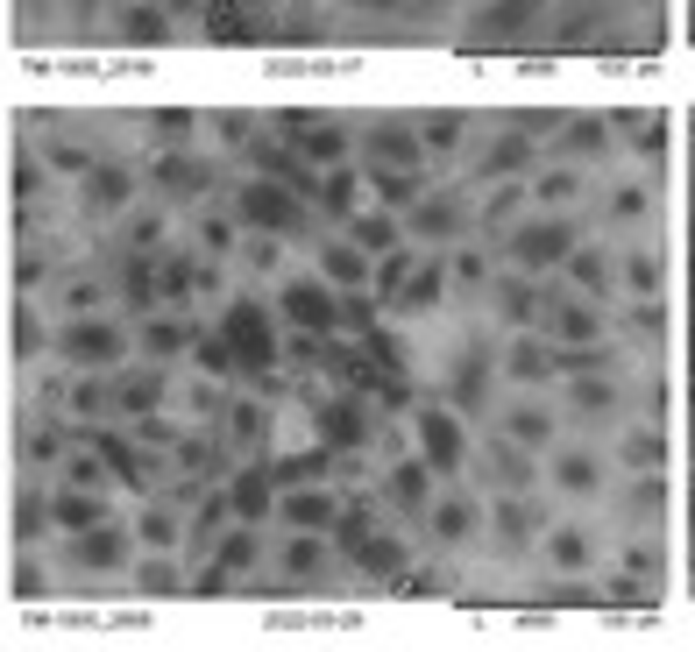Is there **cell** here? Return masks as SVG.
Wrapping results in <instances>:
<instances>
[{
	"instance_id": "6da1fadb",
	"label": "cell",
	"mask_w": 695,
	"mask_h": 652,
	"mask_svg": "<svg viewBox=\"0 0 695 652\" xmlns=\"http://www.w3.org/2000/svg\"><path fill=\"white\" fill-rule=\"evenodd\" d=\"M220 341H227V355H235V369H270V326H263L256 305H235V312H227Z\"/></svg>"
},
{
	"instance_id": "7a4b0ae2",
	"label": "cell",
	"mask_w": 695,
	"mask_h": 652,
	"mask_svg": "<svg viewBox=\"0 0 695 652\" xmlns=\"http://www.w3.org/2000/svg\"><path fill=\"white\" fill-rule=\"evenodd\" d=\"M121 348H128V341H121L114 319H86V326H71V334H64V355H71V362H93V369H100V362H121Z\"/></svg>"
},
{
	"instance_id": "3957f363",
	"label": "cell",
	"mask_w": 695,
	"mask_h": 652,
	"mask_svg": "<svg viewBox=\"0 0 695 652\" xmlns=\"http://www.w3.org/2000/svg\"><path fill=\"white\" fill-rule=\"evenodd\" d=\"M419 447H426V468H454L469 454V440H461V426L447 412H419Z\"/></svg>"
},
{
	"instance_id": "277c9868",
	"label": "cell",
	"mask_w": 695,
	"mask_h": 652,
	"mask_svg": "<svg viewBox=\"0 0 695 652\" xmlns=\"http://www.w3.org/2000/svg\"><path fill=\"white\" fill-rule=\"evenodd\" d=\"M334 312H341V298H327V284H313V277L284 284V319H298V326H313V334H320V326H334Z\"/></svg>"
},
{
	"instance_id": "5b68a950",
	"label": "cell",
	"mask_w": 695,
	"mask_h": 652,
	"mask_svg": "<svg viewBox=\"0 0 695 652\" xmlns=\"http://www.w3.org/2000/svg\"><path fill=\"white\" fill-rule=\"evenodd\" d=\"M320 440H327V447H362V440H369V419H362V404H355V397L320 404Z\"/></svg>"
},
{
	"instance_id": "8992f818",
	"label": "cell",
	"mask_w": 695,
	"mask_h": 652,
	"mask_svg": "<svg viewBox=\"0 0 695 652\" xmlns=\"http://www.w3.org/2000/svg\"><path fill=\"white\" fill-rule=\"evenodd\" d=\"M242 206H249V220H263V227H298V206H291L277 185H249Z\"/></svg>"
},
{
	"instance_id": "52a82bcc",
	"label": "cell",
	"mask_w": 695,
	"mask_h": 652,
	"mask_svg": "<svg viewBox=\"0 0 695 652\" xmlns=\"http://www.w3.org/2000/svg\"><path fill=\"white\" fill-rule=\"evenodd\" d=\"M554 256H568V227H525L518 234V263H554Z\"/></svg>"
},
{
	"instance_id": "ba28073f",
	"label": "cell",
	"mask_w": 695,
	"mask_h": 652,
	"mask_svg": "<svg viewBox=\"0 0 695 652\" xmlns=\"http://www.w3.org/2000/svg\"><path fill=\"white\" fill-rule=\"evenodd\" d=\"M227 504H235L242 518H263V504H270V475H263V468H249L235 489H227Z\"/></svg>"
},
{
	"instance_id": "9c48e42d",
	"label": "cell",
	"mask_w": 695,
	"mask_h": 652,
	"mask_svg": "<svg viewBox=\"0 0 695 652\" xmlns=\"http://www.w3.org/2000/svg\"><path fill=\"white\" fill-rule=\"evenodd\" d=\"M284 518H291L298 532H320V525L334 518V504H327V497H313V489H298V497H284Z\"/></svg>"
},
{
	"instance_id": "30bf717a",
	"label": "cell",
	"mask_w": 695,
	"mask_h": 652,
	"mask_svg": "<svg viewBox=\"0 0 695 652\" xmlns=\"http://www.w3.org/2000/svg\"><path fill=\"white\" fill-rule=\"evenodd\" d=\"M57 525L64 532H86V525H100V504L79 497V489H64V497H57Z\"/></svg>"
},
{
	"instance_id": "8fae6325",
	"label": "cell",
	"mask_w": 695,
	"mask_h": 652,
	"mask_svg": "<svg viewBox=\"0 0 695 652\" xmlns=\"http://www.w3.org/2000/svg\"><path fill=\"white\" fill-rule=\"evenodd\" d=\"M433 525H440L447 539H469V532H476V504H469V497H454V504H440V511H433Z\"/></svg>"
},
{
	"instance_id": "7c38bea8",
	"label": "cell",
	"mask_w": 695,
	"mask_h": 652,
	"mask_svg": "<svg viewBox=\"0 0 695 652\" xmlns=\"http://www.w3.org/2000/svg\"><path fill=\"white\" fill-rule=\"evenodd\" d=\"M185 341H192V334H185L178 319H157V326H149V334H142V348H149V355H178Z\"/></svg>"
},
{
	"instance_id": "4fadbf2b",
	"label": "cell",
	"mask_w": 695,
	"mask_h": 652,
	"mask_svg": "<svg viewBox=\"0 0 695 652\" xmlns=\"http://www.w3.org/2000/svg\"><path fill=\"white\" fill-rule=\"evenodd\" d=\"M79 560H93V567L121 560V532H93V525H86V539H79Z\"/></svg>"
},
{
	"instance_id": "5bb4252c",
	"label": "cell",
	"mask_w": 695,
	"mask_h": 652,
	"mask_svg": "<svg viewBox=\"0 0 695 652\" xmlns=\"http://www.w3.org/2000/svg\"><path fill=\"white\" fill-rule=\"evenodd\" d=\"M376 192L391 199V206H412V199H419V178H412V171H376Z\"/></svg>"
},
{
	"instance_id": "9a60e30c",
	"label": "cell",
	"mask_w": 695,
	"mask_h": 652,
	"mask_svg": "<svg viewBox=\"0 0 695 652\" xmlns=\"http://www.w3.org/2000/svg\"><path fill=\"white\" fill-rule=\"evenodd\" d=\"M391 489H398V504H426V461H405L391 475Z\"/></svg>"
},
{
	"instance_id": "2e32d148",
	"label": "cell",
	"mask_w": 695,
	"mask_h": 652,
	"mask_svg": "<svg viewBox=\"0 0 695 652\" xmlns=\"http://www.w3.org/2000/svg\"><path fill=\"white\" fill-rule=\"evenodd\" d=\"M554 482H561V489H575V497H582V489H596V468H589V454H568V461L554 468Z\"/></svg>"
},
{
	"instance_id": "e0dca14e",
	"label": "cell",
	"mask_w": 695,
	"mask_h": 652,
	"mask_svg": "<svg viewBox=\"0 0 695 652\" xmlns=\"http://www.w3.org/2000/svg\"><path fill=\"white\" fill-rule=\"evenodd\" d=\"M355 241H362V249H391V241H398V227L383 220V213H369V220H355Z\"/></svg>"
},
{
	"instance_id": "ac0fdd59",
	"label": "cell",
	"mask_w": 695,
	"mask_h": 652,
	"mask_svg": "<svg viewBox=\"0 0 695 652\" xmlns=\"http://www.w3.org/2000/svg\"><path fill=\"white\" fill-rule=\"evenodd\" d=\"M327 277L334 284H355L362 277V249H327Z\"/></svg>"
},
{
	"instance_id": "d6986e66",
	"label": "cell",
	"mask_w": 695,
	"mask_h": 652,
	"mask_svg": "<svg viewBox=\"0 0 695 652\" xmlns=\"http://www.w3.org/2000/svg\"><path fill=\"white\" fill-rule=\"evenodd\" d=\"M355 199H362V192H355V171H334V178H327V206H334V213H348Z\"/></svg>"
},
{
	"instance_id": "ffe728a7",
	"label": "cell",
	"mask_w": 695,
	"mask_h": 652,
	"mask_svg": "<svg viewBox=\"0 0 695 652\" xmlns=\"http://www.w3.org/2000/svg\"><path fill=\"white\" fill-rule=\"evenodd\" d=\"M547 553H554L561 567H582V560H589V546H582V532H554V546H547Z\"/></svg>"
},
{
	"instance_id": "44dd1931",
	"label": "cell",
	"mask_w": 695,
	"mask_h": 652,
	"mask_svg": "<svg viewBox=\"0 0 695 652\" xmlns=\"http://www.w3.org/2000/svg\"><path fill=\"white\" fill-rule=\"evenodd\" d=\"M142 539H149V546H171V539H178V518H171V511H149V518H142Z\"/></svg>"
},
{
	"instance_id": "7402d4cb",
	"label": "cell",
	"mask_w": 695,
	"mask_h": 652,
	"mask_svg": "<svg viewBox=\"0 0 695 652\" xmlns=\"http://www.w3.org/2000/svg\"><path fill=\"white\" fill-rule=\"evenodd\" d=\"M93 199H100V206H121V199H128V178H121V171H100V178H93Z\"/></svg>"
},
{
	"instance_id": "603a6c76",
	"label": "cell",
	"mask_w": 695,
	"mask_h": 652,
	"mask_svg": "<svg viewBox=\"0 0 695 652\" xmlns=\"http://www.w3.org/2000/svg\"><path fill=\"white\" fill-rule=\"evenodd\" d=\"M142 575H149V582H142L149 596H164V589H178V567H171V560H149Z\"/></svg>"
},
{
	"instance_id": "cb8c5ba5",
	"label": "cell",
	"mask_w": 695,
	"mask_h": 652,
	"mask_svg": "<svg viewBox=\"0 0 695 652\" xmlns=\"http://www.w3.org/2000/svg\"><path fill=\"white\" fill-rule=\"evenodd\" d=\"M511 433H518V440H547V412H518Z\"/></svg>"
},
{
	"instance_id": "d4e9b609",
	"label": "cell",
	"mask_w": 695,
	"mask_h": 652,
	"mask_svg": "<svg viewBox=\"0 0 695 652\" xmlns=\"http://www.w3.org/2000/svg\"><path fill=\"white\" fill-rule=\"evenodd\" d=\"M504 312H511V319H532V291H525V284H504Z\"/></svg>"
},
{
	"instance_id": "484cf974",
	"label": "cell",
	"mask_w": 695,
	"mask_h": 652,
	"mask_svg": "<svg viewBox=\"0 0 695 652\" xmlns=\"http://www.w3.org/2000/svg\"><path fill=\"white\" fill-rule=\"evenodd\" d=\"M511 369H518V376H547V355H532V348H518V355H511Z\"/></svg>"
},
{
	"instance_id": "4316f807",
	"label": "cell",
	"mask_w": 695,
	"mask_h": 652,
	"mask_svg": "<svg viewBox=\"0 0 695 652\" xmlns=\"http://www.w3.org/2000/svg\"><path fill=\"white\" fill-rule=\"evenodd\" d=\"M206 249H235V227H227V220H206Z\"/></svg>"
},
{
	"instance_id": "83f0119b",
	"label": "cell",
	"mask_w": 695,
	"mask_h": 652,
	"mask_svg": "<svg viewBox=\"0 0 695 652\" xmlns=\"http://www.w3.org/2000/svg\"><path fill=\"white\" fill-rule=\"evenodd\" d=\"M539 192H547V199H575V178H568V171H554V178L539 185Z\"/></svg>"
}]
</instances>
